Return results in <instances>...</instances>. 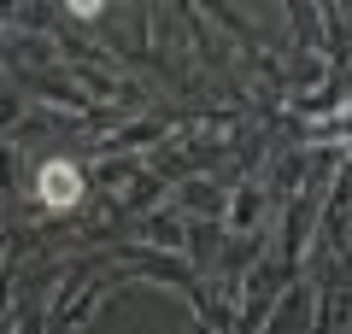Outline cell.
<instances>
[{
	"label": "cell",
	"instance_id": "1",
	"mask_svg": "<svg viewBox=\"0 0 352 334\" xmlns=\"http://www.w3.org/2000/svg\"><path fill=\"white\" fill-rule=\"evenodd\" d=\"M36 194H41V205H47V211L82 205V176H76V164L71 159H47V164H41V176H36Z\"/></svg>",
	"mask_w": 352,
	"mask_h": 334
}]
</instances>
